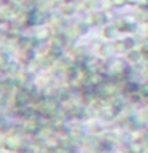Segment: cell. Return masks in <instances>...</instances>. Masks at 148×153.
<instances>
[{
    "label": "cell",
    "instance_id": "6da1fadb",
    "mask_svg": "<svg viewBox=\"0 0 148 153\" xmlns=\"http://www.w3.org/2000/svg\"><path fill=\"white\" fill-rule=\"evenodd\" d=\"M126 57L131 64H138V62L143 59V54H142V51H138V50H129Z\"/></svg>",
    "mask_w": 148,
    "mask_h": 153
}]
</instances>
